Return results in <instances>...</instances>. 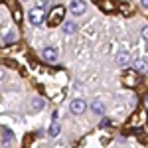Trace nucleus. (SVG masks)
Wrapping results in <instances>:
<instances>
[{"mask_svg": "<svg viewBox=\"0 0 148 148\" xmlns=\"http://www.w3.org/2000/svg\"><path fill=\"white\" fill-rule=\"evenodd\" d=\"M91 111L95 114H103V113H105V103H103V101H93L91 103Z\"/></svg>", "mask_w": 148, "mask_h": 148, "instance_id": "nucleus-10", "label": "nucleus"}, {"mask_svg": "<svg viewBox=\"0 0 148 148\" xmlns=\"http://www.w3.org/2000/svg\"><path fill=\"white\" fill-rule=\"evenodd\" d=\"M4 79V71H2V67H0V81Z\"/></svg>", "mask_w": 148, "mask_h": 148, "instance_id": "nucleus-19", "label": "nucleus"}, {"mask_svg": "<svg viewBox=\"0 0 148 148\" xmlns=\"http://www.w3.org/2000/svg\"><path fill=\"white\" fill-rule=\"evenodd\" d=\"M63 16H65V8L63 6H53V10H49V14H47V24L51 28H56L59 22H63Z\"/></svg>", "mask_w": 148, "mask_h": 148, "instance_id": "nucleus-2", "label": "nucleus"}, {"mask_svg": "<svg viewBox=\"0 0 148 148\" xmlns=\"http://www.w3.org/2000/svg\"><path fill=\"white\" fill-rule=\"evenodd\" d=\"M123 83H125V85H128V87H134V85L138 83V77L132 73V71H128L126 75H123Z\"/></svg>", "mask_w": 148, "mask_h": 148, "instance_id": "nucleus-9", "label": "nucleus"}, {"mask_svg": "<svg viewBox=\"0 0 148 148\" xmlns=\"http://www.w3.org/2000/svg\"><path fill=\"white\" fill-rule=\"evenodd\" d=\"M140 4H142V8H148V0H140Z\"/></svg>", "mask_w": 148, "mask_h": 148, "instance_id": "nucleus-18", "label": "nucleus"}, {"mask_svg": "<svg viewBox=\"0 0 148 148\" xmlns=\"http://www.w3.org/2000/svg\"><path fill=\"white\" fill-rule=\"evenodd\" d=\"M142 38L148 42V26H144V28H142Z\"/></svg>", "mask_w": 148, "mask_h": 148, "instance_id": "nucleus-16", "label": "nucleus"}, {"mask_svg": "<svg viewBox=\"0 0 148 148\" xmlns=\"http://www.w3.org/2000/svg\"><path fill=\"white\" fill-rule=\"evenodd\" d=\"M12 42H16V34L14 32H10V34L4 38V44H12Z\"/></svg>", "mask_w": 148, "mask_h": 148, "instance_id": "nucleus-15", "label": "nucleus"}, {"mask_svg": "<svg viewBox=\"0 0 148 148\" xmlns=\"http://www.w3.org/2000/svg\"><path fill=\"white\" fill-rule=\"evenodd\" d=\"M44 18H46V12H44V8H42V6L32 8V10H30V14H28V20H30V24H32V26H42V24H44Z\"/></svg>", "mask_w": 148, "mask_h": 148, "instance_id": "nucleus-3", "label": "nucleus"}, {"mask_svg": "<svg viewBox=\"0 0 148 148\" xmlns=\"http://www.w3.org/2000/svg\"><path fill=\"white\" fill-rule=\"evenodd\" d=\"M121 10H123V14H134V8L130 2H121Z\"/></svg>", "mask_w": 148, "mask_h": 148, "instance_id": "nucleus-11", "label": "nucleus"}, {"mask_svg": "<svg viewBox=\"0 0 148 148\" xmlns=\"http://www.w3.org/2000/svg\"><path fill=\"white\" fill-rule=\"evenodd\" d=\"M69 10H71V14H75V16H81V14H85V10H87V4L83 0H71Z\"/></svg>", "mask_w": 148, "mask_h": 148, "instance_id": "nucleus-4", "label": "nucleus"}, {"mask_svg": "<svg viewBox=\"0 0 148 148\" xmlns=\"http://www.w3.org/2000/svg\"><path fill=\"white\" fill-rule=\"evenodd\" d=\"M134 69H136L138 73H146L148 71V61L144 57H136V59H134Z\"/></svg>", "mask_w": 148, "mask_h": 148, "instance_id": "nucleus-6", "label": "nucleus"}, {"mask_svg": "<svg viewBox=\"0 0 148 148\" xmlns=\"http://www.w3.org/2000/svg\"><path fill=\"white\" fill-rule=\"evenodd\" d=\"M4 132H6V136H4V140H6V142H8V140H12V134H10V130H4Z\"/></svg>", "mask_w": 148, "mask_h": 148, "instance_id": "nucleus-17", "label": "nucleus"}, {"mask_svg": "<svg viewBox=\"0 0 148 148\" xmlns=\"http://www.w3.org/2000/svg\"><path fill=\"white\" fill-rule=\"evenodd\" d=\"M146 121H148L146 109H144V107H138L136 113L132 114V119L126 123V128H138V126H144V125H146Z\"/></svg>", "mask_w": 148, "mask_h": 148, "instance_id": "nucleus-1", "label": "nucleus"}, {"mask_svg": "<svg viewBox=\"0 0 148 148\" xmlns=\"http://www.w3.org/2000/svg\"><path fill=\"white\" fill-rule=\"evenodd\" d=\"M75 30H77V26H75L73 22H67V24H65V34H73Z\"/></svg>", "mask_w": 148, "mask_h": 148, "instance_id": "nucleus-13", "label": "nucleus"}, {"mask_svg": "<svg viewBox=\"0 0 148 148\" xmlns=\"http://www.w3.org/2000/svg\"><path fill=\"white\" fill-rule=\"evenodd\" d=\"M42 53H44V57H46L47 61H51V63L57 61V49H56V47H44Z\"/></svg>", "mask_w": 148, "mask_h": 148, "instance_id": "nucleus-7", "label": "nucleus"}, {"mask_svg": "<svg viewBox=\"0 0 148 148\" xmlns=\"http://www.w3.org/2000/svg\"><path fill=\"white\" fill-rule=\"evenodd\" d=\"M42 107H44V101H42V99H36V101L32 103V109H34V111H40Z\"/></svg>", "mask_w": 148, "mask_h": 148, "instance_id": "nucleus-14", "label": "nucleus"}, {"mask_svg": "<svg viewBox=\"0 0 148 148\" xmlns=\"http://www.w3.org/2000/svg\"><path fill=\"white\" fill-rule=\"evenodd\" d=\"M59 130H61V128H59V125H57V123H53V125L49 126V136H57V134H59Z\"/></svg>", "mask_w": 148, "mask_h": 148, "instance_id": "nucleus-12", "label": "nucleus"}, {"mask_svg": "<svg viewBox=\"0 0 148 148\" xmlns=\"http://www.w3.org/2000/svg\"><path fill=\"white\" fill-rule=\"evenodd\" d=\"M85 101H81V99H73L71 101V113L73 114H83L85 113Z\"/></svg>", "mask_w": 148, "mask_h": 148, "instance_id": "nucleus-5", "label": "nucleus"}, {"mask_svg": "<svg viewBox=\"0 0 148 148\" xmlns=\"http://www.w3.org/2000/svg\"><path fill=\"white\" fill-rule=\"evenodd\" d=\"M128 61H130V53H128V51H119V56H116V63H119L121 67H126Z\"/></svg>", "mask_w": 148, "mask_h": 148, "instance_id": "nucleus-8", "label": "nucleus"}]
</instances>
